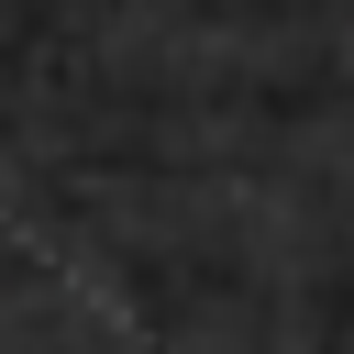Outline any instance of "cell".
Returning <instances> with one entry per match:
<instances>
[]
</instances>
